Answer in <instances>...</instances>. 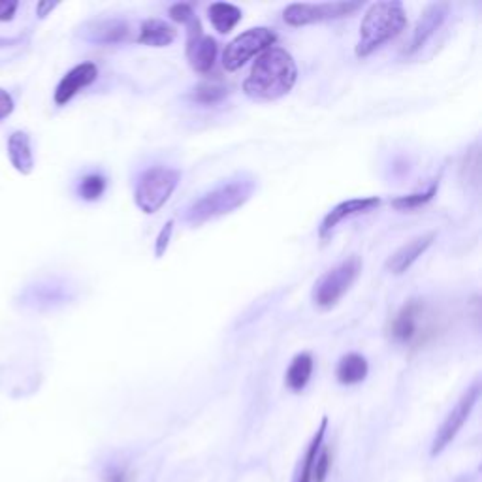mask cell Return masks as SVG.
Masks as SVG:
<instances>
[{"label":"cell","mask_w":482,"mask_h":482,"mask_svg":"<svg viewBox=\"0 0 482 482\" xmlns=\"http://www.w3.org/2000/svg\"><path fill=\"white\" fill-rule=\"evenodd\" d=\"M298 79L295 59L283 47H270L256 57L244 93L256 102L279 100L292 91Z\"/></svg>","instance_id":"cell-1"},{"label":"cell","mask_w":482,"mask_h":482,"mask_svg":"<svg viewBox=\"0 0 482 482\" xmlns=\"http://www.w3.org/2000/svg\"><path fill=\"white\" fill-rule=\"evenodd\" d=\"M256 191V179L251 176H237L227 183L219 185L213 191L205 193L193 202L185 212V220L193 227H202L213 219L225 217L241 205H245Z\"/></svg>","instance_id":"cell-2"},{"label":"cell","mask_w":482,"mask_h":482,"mask_svg":"<svg viewBox=\"0 0 482 482\" xmlns=\"http://www.w3.org/2000/svg\"><path fill=\"white\" fill-rule=\"evenodd\" d=\"M407 13L398 0L375 3L368 8L364 20L360 25V38L356 44V57L366 59L375 51L394 40L405 30Z\"/></svg>","instance_id":"cell-3"},{"label":"cell","mask_w":482,"mask_h":482,"mask_svg":"<svg viewBox=\"0 0 482 482\" xmlns=\"http://www.w3.org/2000/svg\"><path fill=\"white\" fill-rule=\"evenodd\" d=\"M436 334L432 315L422 300H409L388 324V337L405 347H420Z\"/></svg>","instance_id":"cell-4"},{"label":"cell","mask_w":482,"mask_h":482,"mask_svg":"<svg viewBox=\"0 0 482 482\" xmlns=\"http://www.w3.org/2000/svg\"><path fill=\"white\" fill-rule=\"evenodd\" d=\"M179 171L164 168V166H153L145 170L144 174L137 178L134 202L145 215L157 213L162 205L174 195L179 185Z\"/></svg>","instance_id":"cell-5"},{"label":"cell","mask_w":482,"mask_h":482,"mask_svg":"<svg viewBox=\"0 0 482 482\" xmlns=\"http://www.w3.org/2000/svg\"><path fill=\"white\" fill-rule=\"evenodd\" d=\"M360 271H362V261L356 254L326 271L313 287V295H312L313 303L319 309H324V312L336 307L339 300L351 290V287L358 279Z\"/></svg>","instance_id":"cell-6"},{"label":"cell","mask_w":482,"mask_h":482,"mask_svg":"<svg viewBox=\"0 0 482 482\" xmlns=\"http://www.w3.org/2000/svg\"><path fill=\"white\" fill-rule=\"evenodd\" d=\"M275 42H278V34L268 27H256L241 32L237 38L227 46L225 54H222V66L229 72L239 71L254 55H261L262 51L273 47Z\"/></svg>","instance_id":"cell-7"},{"label":"cell","mask_w":482,"mask_h":482,"mask_svg":"<svg viewBox=\"0 0 482 482\" xmlns=\"http://www.w3.org/2000/svg\"><path fill=\"white\" fill-rule=\"evenodd\" d=\"M478 398H480V381H475L466 392L461 394L458 403L453 407V411L449 412V415H446V419L439 426L437 434L434 437V443H432V451H429L432 458L439 456L446 449V446H449L456 439L460 429L463 428V424H466V420L473 412Z\"/></svg>","instance_id":"cell-8"},{"label":"cell","mask_w":482,"mask_h":482,"mask_svg":"<svg viewBox=\"0 0 482 482\" xmlns=\"http://www.w3.org/2000/svg\"><path fill=\"white\" fill-rule=\"evenodd\" d=\"M360 8V3H320V4H290L285 12V23L290 27H305L341 20Z\"/></svg>","instance_id":"cell-9"},{"label":"cell","mask_w":482,"mask_h":482,"mask_svg":"<svg viewBox=\"0 0 482 482\" xmlns=\"http://www.w3.org/2000/svg\"><path fill=\"white\" fill-rule=\"evenodd\" d=\"M129 23L119 17H108V20H93L85 23L79 30L78 37L95 46H113L120 44L129 38Z\"/></svg>","instance_id":"cell-10"},{"label":"cell","mask_w":482,"mask_h":482,"mask_svg":"<svg viewBox=\"0 0 482 482\" xmlns=\"http://www.w3.org/2000/svg\"><path fill=\"white\" fill-rule=\"evenodd\" d=\"M98 78V66L95 62H81L74 66L71 72H66L59 81L54 93V100L57 106H66L79 91L89 87Z\"/></svg>","instance_id":"cell-11"},{"label":"cell","mask_w":482,"mask_h":482,"mask_svg":"<svg viewBox=\"0 0 482 482\" xmlns=\"http://www.w3.org/2000/svg\"><path fill=\"white\" fill-rule=\"evenodd\" d=\"M449 10H451L449 3H434L422 12L420 20L415 27V32H412L409 47L405 49L407 55L417 54L419 49H422L426 46V42L443 27L446 15H449Z\"/></svg>","instance_id":"cell-12"},{"label":"cell","mask_w":482,"mask_h":482,"mask_svg":"<svg viewBox=\"0 0 482 482\" xmlns=\"http://www.w3.org/2000/svg\"><path fill=\"white\" fill-rule=\"evenodd\" d=\"M378 205H381V198H377V196L353 198V200L337 204L336 208H332L328 213H326V217L322 219L320 229H319V236L322 239H326V236H328L339 225V222H343L345 219H351V217H356L360 213L371 212V210L378 208Z\"/></svg>","instance_id":"cell-13"},{"label":"cell","mask_w":482,"mask_h":482,"mask_svg":"<svg viewBox=\"0 0 482 482\" xmlns=\"http://www.w3.org/2000/svg\"><path fill=\"white\" fill-rule=\"evenodd\" d=\"M436 239V234L429 232V234H424V236H417L412 237L409 244H405L403 247H400L398 251H395L388 261H386V270L394 275H402L405 273L412 264H415L419 258L432 247Z\"/></svg>","instance_id":"cell-14"},{"label":"cell","mask_w":482,"mask_h":482,"mask_svg":"<svg viewBox=\"0 0 482 482\" xmlns=\"http://www.w3.org/2000/svg\"><path fill=\"white\" fill-rule=\"evenodd\" d=\"M217 40L208 37V34H200L195 38H187V59L188 64L198 74H208L217 59Z\"/></svg>","instance_id":"cell-15"},{"label":"cell","mask_w":482,"mask_h":482,"mask_svg":"<svg viewBox=\"0 0 482 482\" xmlns=\"http://www.w3.org/2000/svg\"><path fill=\"white\" fill-rule=\"evenodd\" d=\"M8 159L21 176H30L34 170V153L30 136L23 130H15L8 137Z\"/></svg>","instance_id":"cell-16"},{"label":"cell","mask_w":482,"mask_h":482,"mask_svg":"<svg viewBox=\"0 0 482 482\" xmlns=\"http://www.w3.org/2000/svg\"><path fill=\"white\" fill-rule=\"evenodd\" d=\"M178 38L176 27L162 20H145L140 27V37H137V44L151 46V47H166Z\"/></svg>","instance_id":"cell-17"},{"label":"cell","mask_w":482,"mask_h":482,"mask_svg":"<svg viewBox=\"0 0 482 482\" xmlns=\"http://www.w3.org/2000/svg\"><path fill=\"white\" fill-rule=\"evenodd\" d=\"M326 429H328V417H322L320 420V426L317 428V432L313 436V439L309 441L307 449L298 463L296 468V473H295V478H292V482H312V473H313V463L317 460V454L320 451V446L324 445V436H326Z\"/></svg>","instance_id":"cell-18"},{"label":"cell","mask_w":482,"mask_h":482,"mask_svg":"<svg viewBox=\"0 0 482 482\" xmlns=\"http://www.w3.org/2000/svg\"><path fill=\"white\" fill-rule=\"evenodd\" d=\"M368 371H370L368 360L362 354L349 353L339 360V364L336 368V377L339 385L353 386L364 381V378L368 377Z\"/></svg>","instance_id":"cell-19"},{"label":"cell","mask_w":482,"mask_h":482,"mask_svg":"<svg viewBox=\"0 0 482 482\" xmlns=\"http://www.w3.org/2000/svg\"><path fill=\"white\" fill-rule=\"evenodd\" d=\"M313 366H315V362L309 353H300L292 358L290 366L285 373L287 388L292 392H302L307 386L309 378H312L313 375Z\"/></svg>","instance_id":"cell-20"},{"label":"cell","mask_w":482,"mask_h":482,"mask_svg":"<svg viewBox=\"0 0 482 482\" xmlns=\"http://www.w3.org/2000/svg\"><path fill=\"white\" fill-rule=\"evenodd\" d=\"M241 15H244L241 13V10L234 4H229V3H213L208 8L210 21L219 34L232 32L237 27V23L241 21Z\"/></svg>","instance_id":"cell-21"},{"label":"cell","mask_w":482,"mask_h":482,"mask_svg":"<svg viewBox=\"0 0 482 482\" xmlns=\"http://www.w3.org/2000/svg\"><path fill=\"white\" fill-rule=\"evenodd\" d=\"M229 96V89L217 83H202L191 93V100L202 106H215Z\"/></svg>","instance_id":"cell-22"},{"label":"cell","mask_w":482,"mask_h":482,"mask_svg":"<svg viewBox=\"0 0 482 482\" xmlns=\"http://www.w3.org/2000/svg\"><path fill=\"white\" fill-rule=\"evenodd\" d=\"M108 187V179L102 174H89L81 178L79 185H78V196L85 202H96L98 198H102V195L106 193Z\"/></svg>","instance_id":"cell-23"},{"label":"cell","mask_w":482,"mask_h":482,"mask_svg":"<svg viewBox=\"0 0 482 482\" xmlns=\"http://www.w3.org/2000/svg\"><path fill=\"white\" fill-rule=\"evenodd\" d=\"M437 188H439V181H434L432 185H429L424 193H415V195H407V196H400V198H394L392 200V208L400 210V212H409V210H417L420 208V205L428 204L429 200H432L436 195H437Z\"/></svg>","instance_id":"cell-24"},{"label":"cell","mask_w":482,"mask_h":482,"mask_svg":"<svg viewBox=\"0 0 482 482\" xmlns=\"http://www.w3.org/2000/svg\"><path fill=\"white\" fill-rule=\"evenodd\" d=\"M332 468V453L328 446H320V451L317 454V460L313 463V473H312V482H326L328 478Z\"/></svg>","instance_id":"cell-25"},{"label":"cell","mask_w":482,"mask_h":482,"mask_svg":"<svg viewBox=\"0 0 482 482\" xmlns=\"http://www.w3.org/2000/svg\"><path fill=\"white\" fill-rule=\"evenodd\" d=\"M59 300H62V292L59 287H38L30 292V302H37V305H51Z\"/></svg>","instance_id":"cell-26"},{"label":"cell","mask_w":482,"mask_h":482,"mask_svg":"<svg viewBox=\"0 0 482 482\" xmlns=\"http://www.w3.org/2000/svg\"><path fill=\"white\" fill-rule=\"evenodd\" d=\"M171 234H174V220H168L166 225L162 227L161 234L157 236V241H154V256L161 258V256L166 253V249H168V245H170Z\"/></svg>","instance_id":"cell-27"},{"label":"cell","mask_w":482,"mask_h":482,"mask_svg":"<svg viewBox=\"0 0 482 482\" xmlns=\"http://www.w3.org/2000/svg\"><path fill=\"white\" fill-rule=\"evenodd\" d=\"M168 13H170L171 20H174L176 23H181L183 27L196 15L195 10H193V6L191 4H185V3L183 4H174V6L170 8Z\"/></svg>","instance_id":"cell-28"},{"label":"cell","mask_w":482,"mask_h":482,"mask_svg":"<svg viewBox=\"0 0 482 482\" xmlns=\"http://www.w3.org/2000/svg\"><path fill=\"white\" fill-rule=\"evenodd\" d=\"M13 108H15V102L12 95L4 89H0V123L13 113Z\"/></svg>","instance_id":"cell-29"},{"label":"cell","mask_w":482,"mask_h":482,"mask_svg":"<svg viewBox=\"0 0 482 482\" xmlns=\"http://www.w3.org/2000/svg\"><path fill=\"white\" fill-rule=\"evenodd\" d=\"M17 10H20V3H15V0H0V21L6 23L13 20Z\"/></svg>","instance_id":"cell-30"},{"label":"cell","mask_w":482,"mask_h":482,"mask_svg":"<svg viewBox=\"0 0 482 482\" xmlns=\"http://www.w3.org/2000/svg\"><path fill=\"white\" fill-rule=\"evenodd\" d=\"M104 482H129V475L123 468H110L104 475Z\"/></svg>","instance_id":"cell-31"},{"label":"cell","mask_w":482,"mask_h":482,"mask_svg":"<svg viewBox=\"0 0 482 482\" xmlns=\"http://www.w3.org/2000/svg\"><path fill=\"white\" fill-rule=\"evenodd\" d=\"M57 6H59V3H38L37 13H38V17H46V15H49L51 10H55Z\"/></svg>","instance_id":"cell-32"}]
</instances>
